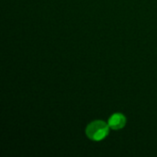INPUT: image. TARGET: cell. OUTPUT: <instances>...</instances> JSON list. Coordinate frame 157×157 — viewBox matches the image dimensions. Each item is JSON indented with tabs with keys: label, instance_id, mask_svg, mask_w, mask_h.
<instances>
[{
	"label": "cell",
	"instance_id": "cell-1",
	"mask_svg": "<svg viewBox=\"0 0 157 157\" xmlns=\"http://www.w3.org/2000/svg\"><path fill=\"white\" fill-rule=\"evenodd\" d=\"M109 126L107 122L98 120L90 122L86 128V135L88 139L94 142L104 140L109 132Z\"/></svg>",
	"mask_w": 157,
	"mask_h": 157
},
{
	"label": "cell",
	"instance_id": "cell-2",
	"mask_svg": "<svg viewBox=\"0 0 157 157\" xmlns=\"http://www.w3.org/2000/svg\"><path fill=\"white\" fill-rule=\"evenodd\" d=\"M126 122H127L126 117L120 112L112 114L108 121V124L109 128L113 131H119L123 129L126 125Z\"/></svg>",
	"mask_w": 157,
	"mask_h": 157
}]
</instances>
